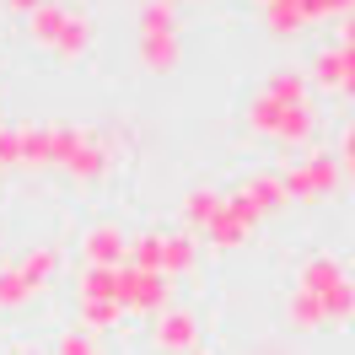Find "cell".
Instances as JSON below:
<instances>
[{
  "label": "cell",
  "instance_id": "6da1fadb",
  "mask_svg": "<svg viewBox=\"0 0 355 355\" xmlns=\"http://www.w3.org/2000/svg\"><path fill=\"white\" fill-rule=\"evenodd\" d=\"M248 130L264 135V140H275V146H286V151L312 146V135H318L312 81L296 65L269 70V81L253 92V103H248Z\"/></svg>",
  "mask_w": 355,
  "mask_h": 355
},
{
  "label": "cell",
  "instance_id": "7a4b0ae2",
  "mask_svg": "<svg viewBox=\"0 0 355 355\" xmlns=\"http://www.w3.org/2000/svg\"><path fill=\"white\" fill-rule=\"evenodd\" d=\"M296 291H307L312 302L323 307V329L345 334L355 323V275L345 269L339 253H312V259H302Z\"/></svg>",
  "mask_w": 355,
  "mask_h": 355
},
{
  "label": "cell",
  "instance_id": "3957f363",
  "mask_svg": "<svg viewBox=\"0 0 355 355\" xmlns=\"http://www.w3.org/2000/svg\"><path fill=\"white\" fill-rule=\"evenodd\" d=\"M280 183H286V200H296V205H323V200H334V194L345 189V173H339V156L307 151L302 162H291L286 173H280Z\"/></svg>",
  "mask_w": 355,
  "mask_h": 355
},
{
  "label": "cell",
  "instance_id": "277c9868",
  "mask_svg": "<svg viewBox=\"0 0 355 355\" xmlns=\"http://www.w3.org/2000/svg\"><path fill=\"white\" fill-rule=\"evenodd\" d=\"M259 221H264V216H259V210L248 205V194L237 189V194H226V200H221V216L205 226V237H210V248L232 253V248H243L248 237L259 232Z\"/></svg>",
  "mask_w": 355,
  "mask_h": 355
},
{
  "label": "cell",
  "instance_id": "5b68a950",
  "mask_svg": "<svg viewBox=\"0 0 355 355\" xmlns=\"http://www.w3.org/2000/svg\"><path fill=\"white\" fill-rule=\"evenodd\" d=\"M173 302V280L167 275H146V269H124L119 275V307L140 312V318H162Z\"/></svg>",
  "mask_w": 355,
  "mask_h": 355
},
{
  "label": "cell",
  "instance_id": "8992f818",
  "mask_svg": "<svg viewBox=\"0 0 355 355\" xmlns=\"http://www.w3.org/2000/svg\"><path fill=\"white\" fill-rule=\"evenodd\" d=\"M151 345L162 355H194L200 350V312L167 307L162 318H156V329H151Z\"/></svg>",
  "mask_w": 355,
  "mask_h": 355
},
{
  "label": "cell",
  "instance_id": "52a82bcc",
  "mask_svg": "<svg viewBox=\"0 0 355 355\" xmlns=\"http://www.w3.org/2000/svg\"><path fill=\"white\" fill-rule=\"evenodd\" d=\"M350 76H355V54L345 44H323L318 54H312V76H307V81L318 92H334V97H339Z\"/></svg>",
  "mask_w": 355,
  "mask_h": 355
},
{
  "label": "cell",
  "instance_id": "ba28073f",
  "mask_svg": "<svg viewBox=\"0 0 355 355\" xmlns=\"http://www.w3.org/2000/svg\"><path fill=\"white\" fill-rule=\"evenodd\" d=\"M81 253H87L92 269H124V259H130V237L119 232V226H92L87 237H81Z\"/></svg>",
  "mask_w": 355,
  "mask_h": 355
},
{
  "label": "cell",
  "instance_id": "9c48e42d",
  "mask_svg": "<svg viewBox=\"0 0 355 355\" xmlns=\"http://www.w3.org/2000/svg\"><path fill=\"white\" fill-rule=\"evenodd\" d=\"M194 264H200V243H194V232H167V237H162V275L173 280V275H189Z\"/></svg>",
  "mask_w": 355,
  "mask_h": 355
},
{
  "label": "cell",
  "instance_id": "30bf717a",
  "mask_svg": "<svg viewBox=\"0 0 355 355\" xmlns=\"http://www.w3.org/2000/svg\"><path fill=\"white\" fill-rule=\"evenodd\" d=\"M183 49H178V33H140V65L146 70H178Z\"/></svg>",
  "mask_w": 355,
  "mask_h": 355
},
{
  "label": "cell",
  "instance_id": "8fae6325",
  "mask_svg": "<svg viewBox=\"0 0 355 355\" xmlns=\"http://www.w3.org/2000/svg\"><path fill=\"white\" fill-rule=\"evenodd\" d=\"M248 205L259 210V216H275V210H286V183H280V173H259L243 183Z\"/></svg>",
  "mask_w": 355,
  "mask_h": 355
},
{
  "label": "cell",
  "instance_id": "7c38bea8",
  "mask_svg": "<svg viewBox=\"0 0 355 355\" xmlns=\"http://www.w3.org/2000/svg\"><path fill=\"white\" fill-rule=\"evenodd\" d=\"M286 329L291 334H323V307L296 286H291V296H286Z\"/></svg>",
  "mask_w": 355,
  "mask_h": 355
},
{
  "label": "cell",
  "instance_id": "4fadbf2b",
  "mask_svg": "<svg viewBox=\"0 0 355 355\" xmlns=\"http://www.w3.org/2000/svg\"><path fill=\"white\" fill-rule=\"evenodd\" d=\"M221 200L226 194H216V189H194V194L183 200V226H189V232H205V226L221 216Z\"/></svg>",
  "mask_w": 355,
  "mask_h": 355
},
{
  "label": "cell",
  "instance_id": "5bb4252c",
  "mask_svg": "<svg viewBox=\"0 0 355 355\" xmlns=\"http://www.w3.org/2000/svg\"><path fill=\"white\" fill-rule=\"evenodd\" d=\"M33 280H27V269L17 264V269H0V312H17V307H27L33 302Z\"/></svg>",
  "mask_w": 355,
  "mask_h": 355
},
{
  "label": "cell",
  "instance_id": "9a60e30c",
  "mask_svg": "<svg viewBox=\"0 0 355 355\" xmlns=\"http://www.w3.org/2000/svg\"><path fill=\"white\" fill-rule=\"evenodd\" d=\"M87 44H92V22L81 17V11H70L65 27H60V38H54V54L76 60V54H87Z\"/></svg>",
  "mask_w": 355,
  "mask_h": 355
},
{
  "label": "cell",
  "instance_id": "2e32d148",
  "mask_svg": "<svg viewBox=\"0 0 355 355\" xmlns=\"http://www.w3.org/2000/svg\"><path fill=\"white\" fill-rule=\"evenodd\" d=\"M119 275L124 269H92L81 275V302H119Z\"/></svg>",
  "mask_w": 355,
  "mask_h": 355
},
{
  "label": "cell",
  "instance_id": "e0dca14e",
  "mask_svg": "<svg viewBox=\"0 0 355 355\" xmlns=\"http://www.w3.org/2000/svg\"><path fill=\"white\" fill-rule=\"evenodd\" d=\"M124 323V307L119 302H81V334H108Z\"/></svg>",
  "mask_w": 355,
  "mask_h": 355
},
{
  "label": "cell",
  "instance_id": "ac0fdd59",
  "mask_svg": "<svg viewBox=\"0 0 355 355\" xmlns=\"http://www.w3.org/2000/svg\"><path fill=\"white\" fill-rule=\"evenodd\" d=\"M65 17H70L65 6H49V0H44V6H38L33 17H27V33H33L38 44H49V49H54V38H60V27H65Z\"/></svg>",
  "mask_w": 355,
  "mask_h": 355
},
{
  "label": "cell",
  "instance_id": "d6986e66",
  "mask_svg": "<svg viewBox=\"0 0 355 355\" xmlns=\"http://www.w3.org/2000/svg\"><path fill=\"white\" fill-rule=\"evenodd\" d=\"M103 167H108V151H103L97 140H87L81 151L70 156V167H65V173H70V178H81V183H92V178H103Z\"/></svg>",
  "mask_w": 355,
  "mask_h": 355
},
{
  "label": "cell",
  "instance_id": "ffe728a7",
  "mask_svg": "<svg viewBox=\"0 0 355 355\" xmlns=\"http://www.w3.org/2000/svg\"><path fill=\"white\" fill-rule=\"evenodd\" d=\"M140 33H178L173 0H146L140 6Z\"/></svg>",
  "mask_w": 355,
  "mask_h": 355
},
{
  "label": "cell",
  "instance_id": "44dd1931",
  "mask_svg": "<svg viewBox=\"0 0 355 355\" xmlns=\"http://www.w3.org/2000/svg\"><path fill=\"white\" fill-rule=\"evenodd\" d=\"M54 264H60V253H54V248H38V253H27V259H22V269H27V280H33V286H44L49 275H54Z\"/></svg>",
  "mask_w": 355,
  "mask_h": 355
},
{
  "label": "cell",
  "instance_id": "7402d4cb",
  "mask_svg": "<svg viewBox=\"0 0 355 355\" xmlns=\"http://www.w3.org/2000/svg\"><path fill=\"white\" fill-rule=\"evenodd\" d=\"M0 167H22V130L0 124Z\"/></svg>",
  "mask_w": 355,
  "mask_h": 355
},
{
  "label": "cell",
  "instance_id": "603a6c76",
  "mask_svg": "<svg viewBox=\"0 0 355 355\" xmlns=\"http://www.w3.org/2000/svg\"><path fill=\"white\" fill-rule=\"evenodd\" d=\"M60 355H97V345H92V334L70 329V334H60Z\"/></svg>",
  "mask_w": 355,
  "mask_h": 355
},
{
  "label": "cell",
  "instance_id": "cb8c5ba5",
  "mask_svg": "<svg viewBox=\"0 0 355 355\" xmlns=\"http://www.w3.org/2000/svg\"><path fill=\"white\" fill-rule=\"evenodd\" d=\"M339 44L355 54V11H350V17H339Z\"/></svg>",
  "mask_w": 355,
  "mask_h": 355
},
{
  "label": "cell",
  "instance_id": "d4e9b609",
  "mask_svg": "<svg viewBox=\"0 0 355 355\" xmlns=\"http://www.w3.org/2000/svg\"><path fill=\"white\" fill-rule=\"evenodd\" d=\"M339 173H345V183H355V146H350V151H339Z\"/></svg>",
  "mask_w": 355,
  "mask_h": 355
},
{
  "label": "cell",
  "instance_id": "484cf974",
  "mask_svg": "<svg viewBox=\"0 0 355 355\" xmlns=\"http://www.w3.org/2000/svg\"><path fill=\"white\" fill-rule=\"evenodd\" d=\"M6 6H11V11H17V17H22V11H27V17H33V11H38V6H44V0H6Z\"/></svg>",
  "mask_w": 355,
  "mask_h": 355
},
{
  "label": "cell",
  "instance_id": "4316f807",
  "mask_svg": "<svg viewBox=\"0 0 355 355\" xmlns=\"http://www.w3.org/2000/svg\"><path fill=\"white\" fill-rule=\"evenodd\" d=\"M350 146H355V119L345 124V135H339V151H350Z\"/></svg>",
  "mask_w": 355,
  "mask_h": 355
},
{
  "label": "cell",
  "instance_id": "83f0119b",
  "mask_svg": "<svg viewBox=\"0 0 355 355\" xmlns=\"http://www.w3.org/2000/svg\"><path fill=\"white\" fill-rule=\"evenodd\" d=\"M339 97H350V103H355V76H350V81H345V92H339Z\"/></svg>",
  "mask_w": 355,
  "mask_h": 355
},
{
  "label": "cell",
  "instance_id": "f1b7e54d",
  "mask_svg": "<svg viewBox=\"0 0 355 355\" xmlns=\"http://www.w3.org/2000/svg\"><path fill=\"white\" fill-rule=\"evenodd\" d=\"M259 6H269V0H259Z\"/></svg>",
  "mask_w": 355,
  "mask_h": 355
},
{
  "label": "cell",
  "instance_id": "f546056e",
  "mask_svg": "<svg viewBox=\"0 0 355 355\" xmlns=\"http://www.w3.org/2000/svg\"><path fill=\"white\" fill-rule=\"evenodd\" d=\"M194 355H205V350H194Z\"/></svg>",
  "mask_w": 355,
  "mask_h": 355
}]
</instances>
